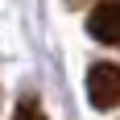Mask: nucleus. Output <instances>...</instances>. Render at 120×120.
Masks as SVG:
<instances>
[{"label":"nucleus","mask_w":120,"mask_h":120,"mask_svg":"<svg viewBox=\"0 0 120 120\" xmlns=\"http://www.w3.org/2000/svg\"><path fill=\"white\" fill-rule=\"evenodd\" d=\"M87 29H91L95 41L116 46L120 41V0H99L95 8H91V17H87Z\"/></svg>","instance_id":"nucleus-2"},{"label":"nucleus","mask_w":120,"mask_h":120,"mask_svg":"<svg viewBox=\"0 0 120 120\" xmlns=\"http://www.w3.org/2000/svg\"><path fill=\"white\" fill-rule=\"evenodd\" d=\"M87 99H91L99 112L116 108V104H120V66L95 62V66L87 71Z\"/></svg>","instance_id":"nucleus-1"},{"label":"nucleus","mask_w":120,"mask_h":120,"mask_svg":"<svg viewBox=\"0 0 120 120\" xmlns=\"http://www.w3.org/2000/svg\"><path fill=\"white\" fill-rule=\"evenodd\" d=\"M12 120H46V112L37 108V99H21V108L12 112Z\"/></svg>","instance_id":"nucleus-3"}]
</instances>
